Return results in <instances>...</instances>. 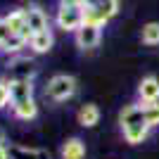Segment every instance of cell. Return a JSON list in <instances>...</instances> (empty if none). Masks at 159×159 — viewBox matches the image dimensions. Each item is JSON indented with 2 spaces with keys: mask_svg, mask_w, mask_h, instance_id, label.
<instances>
[{
  "mask_svg": "<svg viewBox=\"0 0 159 159\" xmlns=\"http://www.w3.org/2000/svg\"><path fill=\"white\" fill-rule=\"evenodd\" d=\"M83 2V7H95V5H100L102 0H81Z\"/></svg>",
  "mask_w": 159,
  "mask_h": 159,
  "instance_id": "cb8c5ba5",
  "label": "cell"
},
{
  "mask_svg": "<svg viewBox=\"0 0 159 159\" xmlns=\"http://www.w3.org/2000/svg\"><path fill=\"white\" fill-rule=\"evenodd\" d=\"M138 102L140 105L159 102V79L157 76H145L138 83Z\"/></svg>",
  "mask_w": 159,
  "mask_h": 159,
  "instance_id": "5b68a950",
  "label": "cell"
},
{
  "mask_svg": "<svg viewBox=\"0 0 159 159\" xmlns=\"http://www.w3.org/2000/svg\"><path fill=\"white\" fill-rule=\"evenodd\" d=\"M45 95L55 102H66L76 95V79L69 74H55L45 86Z\"/></svg>",
  "mask_w": 159,
  "mask_h": 159,
  "instance_id": "6da1fadb",
  "label": "cell"
},
{
  "mask_svg": "<svg viewBox=\"0 0 159 159\" xmlns=\"http://www.w3.org/2000/svg\"><path fill=\"white\" fill-rule=\"evenodd\" d=\"M7 105H12V93H10V83L0 81V109H5Z\"/></svg>",
  "mask_w": 159,
  "mask_h": 159,
  "instance_id": "ffe728a7",
  "label": "cell"
},
{
  "mask_svg": "<svg viewBox=\"0 0 159 159\" xmlns=\"http://www.w3.org/2000/svg\"><path fill=\"white\" fill-rule=\"evenodd\" d=\"M62 159H86V143L81 138H69L62 145Z\"/></svg>",
  "mask_w": 159,
  "mask_h": 159,
  "instance_id": "7c38bea8",
  "label": "cell"
},
{
  "mask_svg": "<svg viewBox=\"0 0 159 159\" xmlns=\"http://www.w3.org/2000/svg\"><path fill=\"white\" fill-rule=\"evenodd\" d=\"M74 40L81 50H93V48L100 45V26H93V24H83L79 31L74 33Z\"/></svg>",
  "mask_w": 159,
  "mask_h": 159,
  "instance_id": "277c9868",
  "label": "cell"
},
{
  "mask_svg": "<svg viewBox=\"0 0 159 159\" xmlns=\"http://www.w3.org/2000/svg\"><path fill=\"white\" fill-rule=\"evenodd\" d=\"M83 24H93V26H105L107 21L102 19V14L98 12V7H83Z\"/></svg>",
  "mask_w": 159,
  "mask_h": 159,
  "instance_id": "e0dca14e",
  "label": "cell"
},
{
  "mask_svg": "<svg viewBox=\"0 0 159 159\" xmlns=\"http://www.w3.org/2000/svg\"><path fill=\"white\" fill-rule=\"evenodd\" d=\"M26 45H29V40H24L21 36H12V38H10L5 45H2V50H5L7 55H19Z\"/></svg>",
  "mask_w": 159,
  "mask_h": 159,
  "instance_id": "ac0fdd59",
  "label": "cell"
},
{
  "mask_svg": "<svg viewBox=\"0 0 159 159\" xmlns=\"http://www.w3.org/2000/svg\"><path fill=\"white\" fill-rule=\"evenodd\" d=\"M143 114H145V124L150 128H157L159 126V102L143 105Z\"/></svg>",
  "mask_w": 159,
  "mask_h": 159,
  "instance_id": "9a60e30c",
  "label": "cell"
},
{
  "mask_svg": "<svg viewBox=\"0 0 159 159\" xmlns=\"http://www.w3.org/2000/svg\"><path fill=\"white\" fill-rule=\"evenodd\" d=\"M140 38H143V43L150 48L159 45V21H150V24H145L143 26V33H140Z\"/></svg>",
  "mask_w": 159,
  "mask_h": 159,
  "instance_id": "5bb4252c",
  "label": "cell"
},
{
  "mask_svg": "<svg viewBox=\"0 0 159 159\" xmlns=\"http://www.w3.org/2000/svg\"><path fill=\"white\" fill-rule=\"evenodd\" d=\"M140 121H145V114H143V105H140V102H131V105H126L124 109H121V114H119L121 128L133 126V124H140Z\"/></svg>",
  "mask_w": 159,
  "mask_h": 159,
  "instance_id": "30bf717a",
  "label": "cell"
},
{
  "mask_svg": "<svg viewBox=\"0 0 159 159\" xmlns=\"http://www.w3.org/2000/svg\"><path fill=\"white\" fill-rule=\"evenodd\" d=\"M150 131H152V128L147 126L145 121H140V124H133V126L121 128V133H124V140H126L128 145H140V143H145L147 135H150Z\"/></svg>",
  "mask_w": 159,
  "mask_h": 159,
  "instance_id": "9c48e42d",
  "label": "cell"
},
{
  "mask_svg": "<svg viewBox=\"0 0 159 159\" xmlns=\"http://www.w3.org/2000/svg\"><path fill=\"white\" fill-rule=\"evenodd\" d=\"M95 7H98V12L102 14V19L109 21L112 17H116V12H119V0H102V2L95 5Z\"/></svg>",
  "mask_w": 159,
  "mask_h": 159,
  "instance_id": "2e32d148",
  "label": "cell"
},
{
  "mask_svg": "<svg viewBox=\"0 0 159 159\" xmlns=\"http://www.w3.org/2000/svg\"><path fill=\"white\" fill-rule=\"evenodd\" d=\"M24 10H26V24H29V29H31L33 33L50 29L48 26V14L40 5H29V7H24Z\"/></svg>",
  "mask_w": 159,
  "mask_h": 159,
  "instance_id": "52a82bcc",
  "label": "cell"
},
{
  "mask_svg": "<svg viewBox=\"0 0 159 159\" xmlns=\"http://www.w3.org/2000/svg\"><path fill=\"white\" fill-rule=\"evenodd\" d=\"M10 93H12V105L33 100V79H12L10 81Z\"/></svg>",
  "mask_w": 159,
  "mask_h": 159,
  "instance_id": "8992f818",
  "label": "cell"
},
{
  "mask_svg": "<svg viewBox=\"0 0 159 159\" xmlns=\"http://www.w3.org/2000/svg\"><path fill=\"white\" fill-rule=\"evenodd\" d=\"M60 7H83L81 0H60Z\"/></svg>",
  "mask_w": 159,
  "mask_h": 159,
  "instance_id": "7402d4cb",
  "label": "cell"
},
{
  "mask_svg": "<svg viewBox=\"0 0 159 159\" xmlns=\"http://www.w3.org/2000/svg\"><path fill=\"white\" fill-rule=\"evenodd\" d=\"M55 24L62 31H79L83 26V7H57Z\"/></svg>",
  "mask_w": 159,
  "mask_h": 159,
  "instance_id": "7a4b0ae2",
  "label": "cell"
},
{
  "mask_svg": "<svg viewBox=\"0 0 159 159\" xmlns=\"http://www.w3.org/2000/svg\"><path fill=\"white\" fill-rule=\"evenodd\" d=\"M12 114L21 121H31L38 116V105H36V100H26V102L12 105Z\"/></svg>",
  "mask_w": 159,
  "mask_h": 159,
  "instance_id": "4fadbf2b",
  "label": "cell"
},
{
  "mask_svg": "<svg viewBox=\"0 0 159 159\" xmlns=\"http://www.w3.org/2000/svg\"><path fill=\"white\" fill-rule=\"evenodd\" d=\"M12 157L14 159H45V154L40 150H26V147H17L12 150Z\"/></svg>",
  "mask_w": 159,
  "mask_h": 159,
  "instance_id": "d6986e66",
  "label": "cell"
},
{
  "mask_svg": "<svg viewBox=\"0 0 159 159\" xmlns=\"http://www.w3.org/2000/svg\"><path fill=\"white\" fill-rule=\"evenodd\" d=\"M12 36H14V33L10 31V26H7V21H5V17H2V19H0V48L5 45L7 40L12 38Z\"/></svg>",
  "mask_w": 159,
  "mask_h": 159,
  "instance_id": "44dd1931",
  "label": "cell"
},
{
  "mask_svg": "<svg viewBox=\"0 0 159 159\" xmlns=\"http://www.w3.org/2000/svg\"><path fill=\"white\" fill-rule=\"evenodd\" d=\"M55 45V36H52V29H45V31H38L33 33L31 40H29V48H31L36 55H45L50 52Z\"/></svg>",
  "mask_w": 159,
  "mask_h": 159,
  "instance_id": "ba28073f",
  "label": "cell"
},
{
  "mask_svg": "<svg viewBox=\"0 0 159 159\" xmlns=\"http://www.w3.org/2000/svg\"><path fill=\"white\" fill-rule=\"evenodd\" d=\"M5 21H7V26H10V31H12L14 36H21L24 40H31L33 31L29 29V24H26V10H24V7L12 10V12L5 17Z\"/></svg>",
  "mask_w": 159,
  "mask_h": 159,
  "instance_id": "3957f363",
  "label": "cell"
},
{
  "mask_svg": "<svg viewBox=\"0 0 159 159\" xmlns=\"http://www.w3.org/2000/svg\"><path fill=\"white\" fill-rule=\"evenodd\" d=\"M0 143H5V140H2V133H0Z\"/></svg>",
  "mask_w": 159,
  "mask_h": 159,
  "instance_id": "d4e9b609",
  "label": "cell"
},
{
  "mask_svg": "<svg viewBox=\"0 0 159 159\" xmlns=\"http://www.w3.org/2000/svg\"><path fill=\"white\" fill-rule=\"evenodd\" d=\"M0 159H12V152H10L2 143H0Z\"/></svg>",
  "mask_w": 159,
  "mask_h": 159,
  "instance_id": "603a6c76",
  "label": "cell"
},
{
  "mask_svg": "<svg viewBox=\"0 0 159 159\" xmlns=\"http://www.w3.org/2000/svg\"><path fill=\"white\" fill-rule=\"evenodd\" d=\"M76 119H79V124H81L83 128L98 126V124H100V109H98V105H93V102L83 105L79 112H76Z\"/></svg>",
  "mask_w": 159,
  "mask_h": 159,
  "instance_id": "8fae6325",
  "label": "cell"
}]
</instances>
